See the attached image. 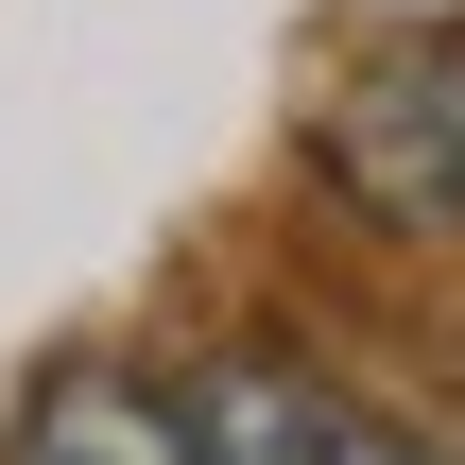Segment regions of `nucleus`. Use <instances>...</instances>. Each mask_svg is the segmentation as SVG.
Listing matches in <instances>:
<instances>
[{
	"label": "nucleus",
	"mask_w": 465,
	"mask_h": 465,
	"mask_svg": "<svg viewBox=\"0 0 465 465\" xmlns=\"http://www.w3.org/2000/svg\"><path fill=\"white\" fill-rule=\"evenodd\" d=\"M328 190L397 242H465V35H397L328 121H311Z\"/></svg>",
	"instance_id": "1"
},
{
	"label": "nucleus",
	"mask_w": 465,
	"mask_h": 465,
	"mask_svg": "<svg viewBox=\"0 0 465 465\" xmlns=\"http://www.w3.org/2000/svg\"><path fill=\"white\" fill-rule=\"evenodd\" d=\"M190 431H207V465H449V449H414V431H380L345 380L276 362V345H224L190 380Z\"/></svg>",
	"instance_id": "2"
},
{
	"label": "nucleus",
	"mask_w": 465,
	"mask_h": 465,
	"mask_svg": "<svg viewBox=\"0 0 465 465\" xmlns=\"http://www.w3.org/2000/svg\"><path fill=\"white\" fill-rule=\"evenodd\" d=\"M0 465H207V431H190V397H155L121 362H52L17 397V449Z\"/></svg>",
	"instance_id": "3"
}]
</instances>
